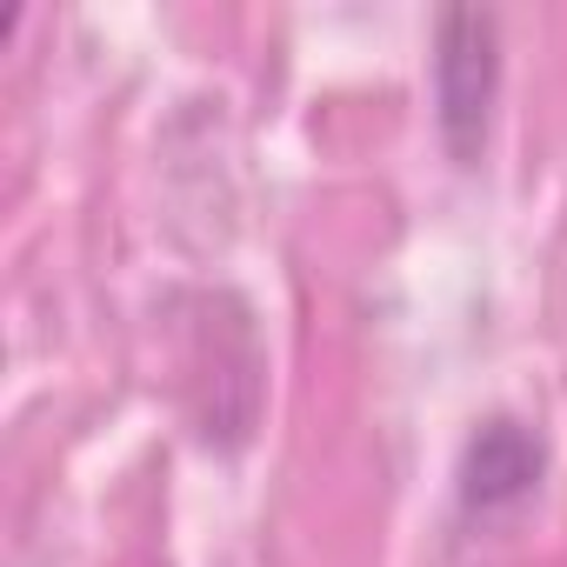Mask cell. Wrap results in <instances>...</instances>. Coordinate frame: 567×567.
I'll use <instances>...</instances> for the list:
<instances>
[{"label": "cell", "mask_w": 567, "mask_h": 567, "mask_svg": "<svg viewBox=\"0 0 567 567\" xmlns=\"http://www.w3.org/2000/svg\"><path fill=\"white\" fill-rule=\"evenodd\" d=\"M534 467H540V454H534L507 421H494V427L474 441V454H467V501H474V507H494V501H507V494H527Z\"/></svg>", "instance_id": "obj_1"}]
</instances>
